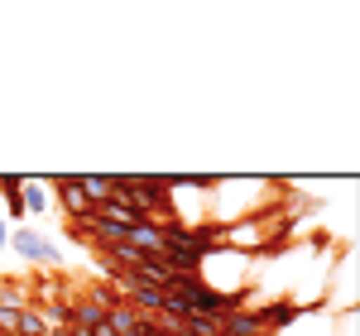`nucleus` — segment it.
<instances>
[{"label":"nucleus","instance_id":"1","mask_svg":"<svg viewBox=\"0 0 360 336\" xmlns=\"http://www.w3.org/2000/svg\"><path fill=\"white\" fill-rule=\"evenodd\" d=\"M125 245H135V250L149 254V259H164V226L159 221H135L125 231Z\"/></svg>","mask_w":360,"mask_h":336},{"label":"nucleus","instance_id":"2","mask_svg":"<svg viewBox=\"0 0 360 336\" xmlns=\"http://www.w3.org/2000/svg\"><path fill=\"white\" fill-rule=\"evenodd\" d=\"M10 245L25 254V259H34V264H63L58 245H49V240H44V235H34V231H15V235H10Z\"/></svg>","mask_w":360,"mask_h":336},{"label":"nucleus","instance_id":"3","mask_svg":"<svg viewBox=\"0 0 360 336\" xmlns=\"http://www.w3.org/2000/svg\"><path fill=\"white\" fill-rule=\"evenodd\" d=\"M53 188H58V197H63V207L72 212V221H86V217L96 212V207H91V202L82 197V188H77V178H58Z\"/></svg>","mask_w":360,"mask_h":336},{"label":"nucleus","instance_id":"4","mask_svg":"<svg viewBox=\"0 0 360 336\" xmlns=\"http://www.w3.org/2000/svg\"><path fill=\"white\" fill-rule=\"evenodd\" d=\"M264 327H259V317L245 308H236V312H226L221 317V336H259Z\"/></svg>","mask_w":360,"mask_h":336},{"label":"nucleus","instance_id":"5","mask_svg":"<svg viewBox=\"0 0 360 336\" xmlns=\"http://www.w3.org/2000/svg\"><path fill=\"white\" fill-rule=\"evenodd\" d=\"M139 322H144V317H139L130 303H115V308H106V327H111L115 336H135Z\"/></svg>","mask_w":360,"mask_h":336},{"label":"nucleus","instance_id":"6","mask_svg":"<svg viewBox=\"0 0 360 336\" xmlns=\"http://www.w3.org/2000/svg\"><path fill=\"white\" fill-rule=\"evenodd\" d=\"M77 188H82V197L91 202V207H101L106 197H115V178H101V173H82V178H77Z\"/></svg>","mask_w":360,"mask_h":336},{"label":"nucleus","instance_id":"7","mask_svg":"<svg viewBox=\"0 0 360 336\" xmlns=\"http://www.w3.org/2000/svg\"><path fill=\"white\" fill-rule=\"evenodd\" d=\"M255 317H259V327H288L293 317H303V303H269V308H259Z\"/></svg>","mask_w":360,"mask_h":336},{"label":"nucleus","instance_id":"8","mask_svg":"<svg viewBox=\"0 0 360 336\" xmlns=\"http://www.w3.org/2000/svg\"><path fill=\"white\" fill-rule=\"evenodd\" d=\"M44 322H49V332H63V327H72V303H63V298H49V308H44Z\"/></svg>","mask_w":360,"mask_h":336},{"label":"nucleus","instance_id":"9","mask_svg":"<svg viewBox=\"0 0 360 336\" xmlns=\"http://www.w3.org/2000/svg\"><path fill=\"white\" fill-rule=\"evenodd\" d=\"M0 193H5L15 217H25V178H0Z\"/></svg>","mask_w":360,"mask_h":336},{"label":"nucleus","instance_id":"10","mask_svg":"<svg viewBox=\"0 0 360 336\" xmlns=\"http://www.w3.org/2000/svg\"><path fill=\"white\" fill-rule=\"evenodd\" d=\"M15 336H49V322H44V312L25 308V312H20V327H15Z\"/></svg>","mask_w":360,"mask_h":336},{"label":"nucleus","instance_id":"11","mask_svg":"<svg viewBox=\"0 0 360 336\" xmlns=\"http://www.w3.org/2000/svg\"><path fill=\"white\" fill-rule=\"evenodd\" d=\"M44 207H49L44 183H25V212H44Z\"/></svg>","mask_w":360,"mask_h":336},{"label":"nucleus","instance_id":"12","mask_svg":"<svg viewBox=\"0 0 360 336\" xmlns=\"http://www.w3.org/2000/svg\"><path fill=\"white\" fill-rule=\"evenodd\" d=\"M49 336H91V332H82V327H63V332H49Z\"/></svg>","mask_w":360,"mask_h":336},{"label":"nucleus","instance_id":"13","mask_svg":"<svg viewBox=\"0 0 360 336\" xmlns=\"http://www.w3.org/2000/svg\"><path fill=\"white\" fill-rule=\"evenodd\" d=\"M0 245H5V221H0Z\"/></svg>","mask_w":360,"mask_h":336}]
</instances>
